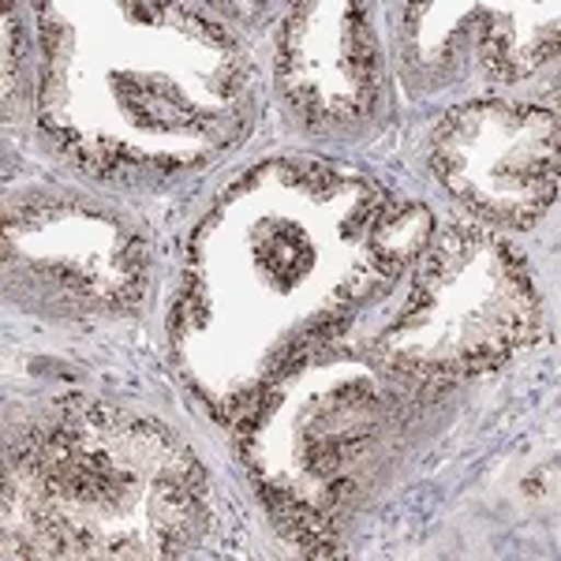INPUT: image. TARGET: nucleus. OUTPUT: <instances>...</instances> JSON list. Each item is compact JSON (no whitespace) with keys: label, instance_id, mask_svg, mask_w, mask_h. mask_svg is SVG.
I'll list each match as a JSON object with an SVG mask.
<instances>
[{"label":"nucleus","instance_id":"f257e3e1","mask_svg":"<svg viewBox=\"0 0 561 561\" xmlns=\"http://www.w3.org/2000/svg\"><path fill=\"white\" fill-rule=\"evenodd\" d=\"M431 158L486 221L531 225L558 195V116L510 102L454 108L434 131Z\"/></svg>","mask_w":561,"mask_h":561},{"label":"nucleus","instance_id":"f03ea898","mask_svg":"<svg viewBox=\"0 0 561 561\" xmlns=\"http://www.w3.org/2000/svg\"><path fill=\"white\" fill-rule=\"evenodd\" d=\"M280 79L307 121H352L375 98L378 57L364 8L314 4L288 20L277 53Z\"/></svg>","mask_w":561,"mask_h":561},{"label":"nucleus","instance_id":"7ed1b4c3","mask_svg":"<svg viewBox=\"0 0 561 561\" xmlns=\"http://www.w3.org/2000/svg\"><path fill=\"white\" fill-rule=\"evenodd\" d=\"M427 232H431V217L420 210V206H412V210L404 214H386L375 221V229H370V259L378 262L382 270H397L404 266L415 251L427 243Z\"/></svg>","mask_w":561,"mask_h":561}]
</instances>
